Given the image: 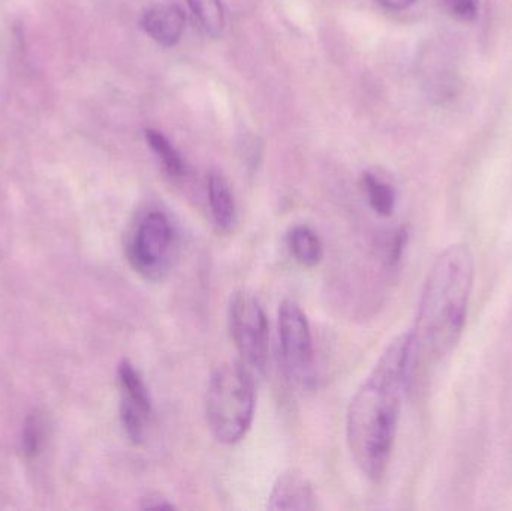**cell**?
<instances>
[{
  "instance_id": "1",
  "label": "cell",
  "mask_w": 512,
  "mask_h": 511,
  "mask_svg": "<svg viewBox=\"0 0 512 511\" xmlns=\"http://www.w3.org/2000/svg\"><path fill=\"white\" fill-rule=\"evenodd\" d=\"M411 336H397L352 398L346 438L355 464L367 479L384 477L393 455L403 398L412 381Z\"/></svg>"
},
{
  "instance_id": "2",
  "label": "cell",
  "mask_w": 512,
  "mask_h": 511,
  "mask_svg": "<svg viewBox=\"0 0 512 511\" xmlns=\"http://www.w3.org/2000/svg\"><path fill=\"white\" fill-rule=\"evenodd\" d=\"M475 260L465 243H454L430 267L411 336L412 368L439 362L456 348L468 318Z\"/></svg>"
},
{
  "instance_id": "3",
  "label": "cell",
  "mask_w": 512,
  "mask_h": 511,
  "mask_svg": "<svg viewBox=\"0 0 512 511\" xmlns=\"http://www.w3.org/2000/svg\"><path fill=\"white\" fill-rule=\"evenodd\" d=\"M255 380L240 362L224 363L210 377L207 425L219 443L233 446L248 435L255 416Z\"/></svg>"
},
{
  "instance_id": "4",
  "label": "cell",
  "mask_w": 512,
  "mask_h": 511,
  "mask_svg": "<svg viewBox=\"0 0 512 511\" xmlns=\"http://www.w3.org/2000/svg\"><path fill=\"white\" fill-rule=\"evenodd\" d=\"M228 324L239 362L255 378L262 377L268 362V320L254 294L239 291L231 297Z\"/></svg>"
},
{
  "instance_id": "5",
  "label": "cell",
  "mask_w": 512,
  "mask_h": 511,
  "mask_svg": "<svg viewBox=\"0 0 512 511\" xmlns=\"http://www.w3.org/2000/svg\"><path fill=\"white\" fill-rule=\"evenodd\" d=\"M176 234L170 219L152 210L138 221L128 245V258L135 272L147 281H159L170 269Z\"/></svg>"
},
{
  "instance_id": "6",
  "label": "cell",
  "mask_w": 512,
  "mask_h": 511,
  "mask_svg": "<svg viewBox=\"0 0 512 511\" xmlns=\"http://www.w3.org/2000/svg\"><path fill=\"white\" fill-rule=\"evenodd\" d=\"M279 339L283 363L289 377L307 386L313 374V341L303 309L285 300L279 309Z\"/></svg>"
},
{
  "instance_id": "7",
  "label": "cell",
  "mask_w": 512,
  "mask_h": 511,
  "mask_svg": "<svg viewBox=\"0 0 512 511\" xmlns=\"http://www.w3.org/2000/svg\"><path fill=\"white\" fill-rule=\"evenodd\" d=\"M120 417L132 443H143L152 417V399L140 372L129 362L119 366Z\"/></svg>"
},
{
  "instance_id": "8",
  "label": "cell",
  "mask_w": 512,
  "mask_h": 511,
  "mask_svg": "<svg viewBox=\"0 0 512 511\" xmlns=\"http://www.w3.org/2000/svg\"><path fill=\"white\" fill-rule=\"evenodd\" d=\"M315 509V492L303 474L289 471L279 476L268 497V510L310 511Z\"/></svg>"
},
{
  "instance_id": "9",
  "label": "cell",
  "mask_w": 512,
  "mask_h": 511,
  "mask_svg": "<svg viewBox=\"0 0 512 511\" xmlns=\"http://www.w3.org/2000/svg\"><path fill=\"white\" fill-rule=\"evenodd\" d=\"M186 17L177 5H158L143 15L141 26L164 47H174L185 32Z\"/></svg>"
},
{
  "instance_id": "10",
  "label": "cell",
  "mask_w": 512,
  "mask_h": 511,
  "mask_svg": "<svg viewBox=\"0 0 512 511\" xmlns=\"http://www.w3.org/2000/svg\"><path fill=\"white\" fill-rule=\"evenodd\" d=\"M209 203L213 221L222 233H230L237 221V207L227 180L218 173L209 177Z\"/></svg>"
},
{
  "instance_id": "11",
  "label": "cell",
  "mask_w": 512,
  "mask_h": 511,
  "mask_svg": "<svg viewBox=\"0 0 512 511\" xmlns=\"http://www.w3.org/2000/svg\"><path fill=\"white\" fill-rule=\"evenodd\" d=\"M288 248L292 257L301 266L315 267L322 260L321 240L307 225L291 228L288 233Z\"/></svg>"
},
{
  "instance_id": "12",
  "label": "cell",
  "mask_w": 512,
  "mask_h": 511,
  "mask_svg": "<svg viewBox=\"0 0 512 511\" xmlns=\"http://www.w3.org/2000/svg\"><path fill=\"white\" fill-rule=\"evenodd\" d=\"M363 186L373 212L378 213L379 216H385V218L393 215L397 203V195L393 186L382 182L370 173L364 174Z\"/></svg>"
},
{
  "instance_id": "13",
  "label": "cell",
  "mask_w": 512,
  "mask_h": 511,
  "mask_svg": "<svg viewBox=\"0 0 512 511\" xmlns=\"http://www.w3.org/2000/svg\"><path fill=\"white\" fill-rule=\"evenodd\" d=\"M192 12L210 36L222 35L225 29V11L222 0H188Z\"/></svg>"
},
{
  "instance_id": "14",
  "label": "cell",
  "mask_w": 512,
  "mask_h": 511,
  "mask_svg": "<svg viewBox=\"0 0 512 511\" xmlns=\"http://www.w3.org/2000/svg\"><path fill=\"white\" fill-rule=\"evenodd\" d=\"M146 137L150 147L162 159V164H164L168 174L173 177H182L185 174L186 165L183 162L182 156L171 146L170 141L161 132L152 131V129L147 131Z\"/></svg>"
},
{
  "instance_id": "15",
  "label": "cell",
  "mask_w": 512,
  "mask_h": 511,
  "mask_svg": "<svg viewBox=\"0 0 512 511\" xmlns=\"http://www.w3.org/2000/svg\"><path fill=\"white\" fill-rule=\"evenodd\" d=\"M444 5L457 20L474 21L477 18V0H444Z\"/></svg>"
},
{
  "instance_id": "16",
  "label": "cell",
  "mask_w": 512,
  "mask_h": 511,
  "mask_svg": "<svg viewBox=\"0 0 512 511\" xmlns=\"http://www.w3.org/2000/svg\"><path fill=\"white\" fill-rule=\"evenodd\" d=\"M143 509L146 510H173L174 504H171L167 498L161 495H150L146 500H143Z\"/></svg>"
},
{
  "instance_id": "17",
  "label": "cell",
  "mask_w": 512,
  "mask_h": 511,
  "mask_svg": "<svg viewBox=\"0 0 512 511\" xmlns=\"http://www.w3.org/2000/svg\"><path fill=\"white\" fill-rule=\"evenodd\" d=\"M378 2L379 5L384 6L385 9H390V11H403V9L414 5L417 0H378Z\"/></svg>"
}]
</instances>
